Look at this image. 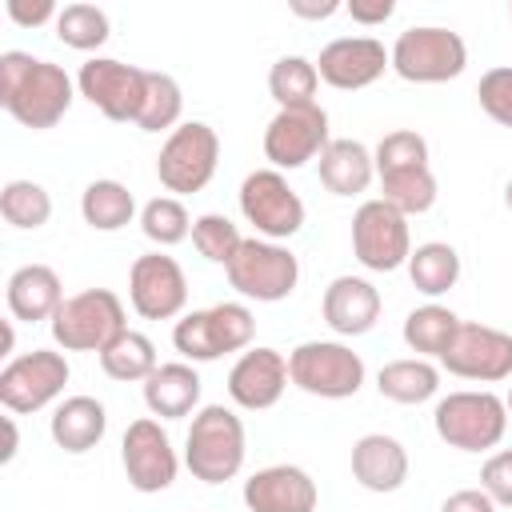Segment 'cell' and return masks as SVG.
I'll return each mask as SVG.
<instances>
[{
    "label": "cell",
    "instance_id": "cell-17",
    "mask_svg": "<svg viewBox=\"0 0 512 512\" xmlns=\"http://www.w3.org/2000/svg\"><path fill=\"white\" fill-rule=\"evenodd\" d=\"M120 464L136 492H164L172 488L180 472V456L172 448V436L160 428L156 416H140L124 428L120 440Z\"/></svg>",
    "mask_w": 512,
    "mask_h": 512
},
{
    "label": "cell",
    "instance_id": "cell-45",
    "mask_svg": "<svg viewBox=\"0 0 512 512\" xmlns=\"http://www.w3.org/2000/svg\"><path fill=\"white\" fill-rule=\"evenodd\" d=\"M344 4H336V0H324V4H304V0H292V16H300V20H328V16H336Z\"/></svg>",
    "mask_w": 512,
    "mask_h": 512
},
{
    "label": "cell",
    "instance_id": "cell-6",
    "mask_svg": "<svg viewBox=\"0 0 512 512\" xmlns=\"http://www.w3.org/2000/svg\"><path fill=\"white\" fill-rule=\"evenodd\" d=\"M56 348L64 352H104L124 328V304L112 288H84L76 296H64V304L56 308V316L48 320Z\"/></svg>",
    "mask_w": 512,
    "mask_h": 512
},
{
    "label": "cell",
    "instance_id": "cell-16",
    "mask_svg": "<svg viewBox=\"0 0 512 512\" xmlns=\"http://www.w3.org/2000/svg\"><path fill=\"white\" fill-rule=\"evenodd\" d=\"M128 304L144 320H176L188 304V276L168 252H144L128 268Z\"/></svg>",
    "mask_w": 512,
    "mask_h": 512
},
{
    "label": "cell",
    "instance_id": "cell-22",
    "mask_svg": "<svg viewBox=\"0 0 512 512\" xmlns=\"http://www.w3.org/2000/svg\"><path fill=\"white\" fill-rule=\"evenodd\" d=\"M352 480L364 492H396L408 480V452L396 436L368 432L352 444Z\"/></svg>",
    "mask_w": 512,
    "mask_h": 512
},
{
    "label": "cell",
    "instance_id": "cell-30",
    "mask_svg": "<svg viewBox=\"0 0 512 512\" xmlns=\"http://www.w3.org/2000/svg\"><path fill=\"white\" fill-rule=\"evenodd\" d=\"M80 216L96 232H120L136 216V196L120 180H92L80 192Z\"/></svg>",
    "mask_w": 512,
    "mask_h": 512
},
{
    "label": "cell",
    "instance_id": "cell-33",
    "mask_svg": "<svg viewBox=\"0 0 512 512\" xmlns=\"http://www.w3.org/2000/svg\"><path fill=\"white\" fill-rule=\"evenodd\" d=\"M180 112H184V92H180V84H176L168 72H148L144 104H140L136 128H140V132H172V128L184 124Z\"/></svg>",
    "mask_w": 512,
    "mask_h": 512
},
{
    "label": "cell",
    "instance_id": "cell-36",
    "mask_svg": "<svg viewBox=\"0 0 512 512\" xmlns=\"http://www.w3.org/2000/svg\"><path fill=\"white\" fill-rule=\"evenodd\" d=\"M380 200H388L404 216L428 212L436 204V176H432V168H408V172L380 176Z\"/></svg>",
    "mask_w": 512,
    "mask_h": 512
},
{
    "label": "cell",
    "instance_id": "cell-9",
    "mask_svg": "<svg viewBox=\"0 0 512 512\" xmlns=\"http://www.w3.org/2000/svg\"><path fill=\"white\" fill-rule=\"evenodd\" d=\"M216 164H220V136H216V128L204 124V120H184L160 144L156 176L180 200V196H196L200 188H208V180L216 176Z\"/></svg>",
    "mask_w": 512,
    "mask_h": 512
},
{
    "label": "cell",
    "instance_id": "cell-28",
    "mask_svg": "<svg viewBox=\"0 0 512 512\" xmlns=\"http://www.w3.org/2000/svg\"><path fill=\"white\" fill-rule=\"evenodd\" d=\"M456 328H460V316H456L452 308L428 300V304H420V308H412V312L404 316L400 336H404V344H408L416 356H424V360H440V356L448 352Z\"/></svg>",
    "mask_w": 512,
    "mask_h": 512
},
{
    "label": "cell",
    "instance_id": "cell-13",
    "mask_svg": "<svg viewBox=\"0 0 512 512\" xmlns=\"http://www.w3.org/2000/svg\"><path fill=\"white\" fill-rule=\"evenodd\" d=\"M144 84H148V68L124 64L112 56H88L76 72V92L116 124H128V120L136 124L144 104Z\"/></svg>",
    "mask_w": 512,
    "mask_h": 512
},
{
    "label": "cell",
    "instance_id": "cell-50",
    "mask_svg": "<svg viewBox=\"0 0 512 512\" xmlns=\"http://www.w3.org/2000/svg\"><path fill=\"white\" fill-rule=\"evenodd\" d=\"M508 16H512V8H508Z\"/></svg>",
    "mask_w": 512,
    "mask_h": 512
},
{
    "label": "cell",
    "instance_id": "cell-31",
    "mask_svg": "<svg viewBox=\"0 0 512 512\" xmlns=\"http://www.w3.org/2000/svg\"><path fill=\"white\" fill-rule=\"evenodd\" d=\"M100 368H104V376H112V380H120V384H144L156 368H160V360H156V344L144 336V332H136V328H124L104 352H100Z\"/></svg>",
    "mask_w": 512,
    "mask_h": 512
},
{
    "label": "cell",
    "instance_id": "cell-26",
    "mask_svg": "<svg viewBox=\"0 0 512 512\" xmlns=\"http://www.w3.org/2000/svg\"><path fill=\"white\" fill-rule=\"evenodd\" d=\"M48 432H52V444L80 456L88 448H96L108 432V412L96 396H68L56 404L52 420H48Z\"/></svg>",
    "mask_w": 512,
    "mask_h": 512
},
{
    "label": "cell",
    "instance_id": "cell-19",
    "mask_svg": "<svg viewBox=\"0 0 512 512\" xmlns=\"http://www.w3.org/2000/svg\"><path fill=\"white\" fill-rule=\"evenodd\" d=\"M392 68L388 60V48L376 40V36H336L320 48L316 56V72L328 88H340V92H356V88H368L376 84L384 72Z\"/></svg>",
    "mask_w": 512,
    "mask_h": 512
},
{
    "label": "cell",
    "instance_id": "cell-21",
    "mask_svg": "<svg viewBox=\"0 0 512 512\" xmlns=\"http://www.w3.org/2000/svg\"><path fill=\"white\" fill-rule=\"evenodd\" d=\"M320 312H324V324L336 332V336H364L376 328L380 320V292L372 280L364 276H336L328 288H324V300H320Z\"/></svg>",
    "mask_w": 512,
    "mask_h": 512
},
{
    "label": "cell",
    "instance_id": "cell-29",
    "mask_svg": "<svg viewBox=\"0 0 512 512\" xmlns=\"http://www.w3.org/2000/svg\"><path fill=\"white\" fill-rule=\"evenodd\" d=\"M404 268H408L412 288L436 300V296L456 288V280H460V252L452 244H444V240H428V244L412 248Z\"/></svg>",
    "mask_w": 512,
    "mask_h": 512
},
{
    "label": "cell",
    "instance_id": "cell-12",
    "mask_svg": "<svg viewBox=\"0 0 512 512\" xmlns=\"http://www.w3.org/2000/svg\"><path fill=\"white\" fill-rule=\"evenodd\" d=\"M352 252L368 272H396L412 256L408 216L396 212L388 200L372 196L352 216Z\"/></svg>",
    "mask_w": 512,
    "mask_h": 512
},
{
    "label": "cell",
    "instance_id": "cell-20",
    "mask_svg": "<svg viewBox=\"0 0 512 512\" xmlns=\"http://www.w3.org/2000/svg\"><path fill=\"white\" fill-rule=\"evenodd\" d=\"M316 480L300 464H268L244 480L248 512H316Z\"/></svg>",
    "mask_w": 512,
    "mask_h": 512
},
{
    "label": "cell",
    "instance_id": "cell-7",
    "mask_svg": "<svg viewBox=\"0 0 512 512\" xmlns=\"http://www.w3.org/2000/svg\"><path fill=\"white\" fill-rule=\"evenodd\" d=\"M288 376L300 392L320 400H348L364 388V356L344 340H304L288 352Z\"/></svg>",
    "mask_w": 512,
    "mask_h": 512
},
{
    "label": "cell",
    "instance_id": "cell-40",
    "mask_svg": "<svg viewBox=\"0 0 512 512\" xmlns=\"http://www.w3.org/2000/svg\"><path fill=\"white\" fill-rule=\"evenodd\" d=\"M476 96H480V108H484L496 124L512 128V64L488 68V72L480 76V84H476Z\"/></svg>",
    "mask_w": 512,
    "mask_h": 512
},
{
    "label": "cell",
    "instance_id": "cell-38",
    "mask_svg": "<svg viewBox=\"0 0 512 512\" xmlns=\"http://www.w3.org/2000/svg\"><path fill=\"white\" fill-rule=\"evenodd\" d=\"M372 160H376V180L408 168H428V140L412 128H396L372 148Z\"/></svg>",
    "mask_w": 512,
    "mask_h": 512
},
{
    "label": "cell",
    "instance_id": "cell-10",
    "mask_svg": "<svg viewBox=\"0 0 512 512\" xmlns=\"http://www.w3.org/2000/svg\"><path fill=\"white\" fill-rule=\"evenodd\" d=\"M240 216L256 228L264 240H292L304 228V200L276 168H256L240 184Z\"/></svg>",
    "mask_w": 512,
    "mask_h": 512
},
{
    "label": "cell",
    "instance_id": "cell-3",
    "mask_svg": "<svg viewBox=\"0 0 512 512\" xmlns=\"http://www.w3.org/2000/svg\"><path fill=\"white\" fill-rule=\"evenodd\" d=\"M432 428L448 448L460 452H488L508 432V404L488 388H460L436 400Z\"/></svg>",
    "mask_w": 512,
    "mask_h": 512
},
{
    "label": "cell",
    "instance_id": "cell-2",
    "mask_svg": "<svg viewBox=\"0 0 512 512\" xmlns=\"http://www.w3.org/2000/svg\"><path fill=\"white\" fill-rule=\"evenodd\" d=\"M248 436L244 420L228 404H204L192 412L188 436H184V464L204 484H224L244 468Z\"/></svg>",
    "mask_w": 512,
    "mask_h": 512
},
{
    "label": "cell",
    "instance_id": "cell-1",
    "mask_svg": "<svg viewBox=\"0 0 512 512\" xmlns=\"http://www.w3.org/2000/svg\"><path fill=\"white\" fill-rule=\"evenodd\" d=\"M72 100H76V80L60 64L36 60L28 52L0 56V104L16 124L44 132L64 120Z\"/></svg>",
    "mask_w": 512,
    "mask_h": 512
},
{
    "label": "cell",
    "instance_id": "cell-14",
    "mask_svg": "<svg viewBox=\"0 0 512 512\" xmlns=\"http://www.w3.org/2000/svg\"><path fill=\"white\" fill-rule=\"evenodd\" d=\"M440 368L460 380L500 384L512 376V332H500V328L476 324V320H460L448 352L440 356Z\"/></svg>",
    "mask_w": 512,
    "mask_h": 512
},
{
    "label": "cell",
    "instance_id": "cell-24",
    "mask_svg": "<svg viewBox=\"0 0 512 512\" xmlns=\"http://www.w3.org/2000/svg\"><path fill=\"white\" fill-rule=\"evenodd\" d=\"M200 392H204V380L188 360L160 364L144 380V404L160 420H180L188 412H200Z\"/></svg>",
    "mask_w": 512,
    "mask_h": 512
},
{
    "label": "cell",
    "instance_id": "cell-48",
    "mask_svg": "<svg viewBox=\"0 0 512 512\" xmlns=\"http://www.w3.org/2000/svg\"><path fill=\"white\" fill-rule=\"evenodd\" d=\"M504 204H508V208H512V180H508V184H504Z\"/></svg>",
    "mask_w": 512,
    "mask_h": 512
},
{
    "label": "cell",
    "instance_id": "cell-4",
    "mask_svg": "<svg viewBox=\"0 0 512 512\" xmlns=\"http://www.w3.org/2000/svg\"><path fill=\"white\" fill-rule=\"evenodd\" d=\"M256 336V316L240 300H220L212 308L184 312L172 328V344L188 364H208L228 352H248Z\"/></svg>",
    "mask_w": 512,
    "mask_h": 512
},
{
    "label": "cell",
    "instance_id": "cell-25",
    "mask_svg": "<svg viewBox=\"0 0 512 512\" xmlns=\"http://www.w3.org/2000/svg\"><path fill=\"white\" fill-rule=\"evenodd\" d=\"M316 164H320V184L332 196H360L376 180L372 148L352 140V136H332Z\"/></svg>",
    "mask_w": 512,
    "mask_h": 512
},
{
    "label": "cell",
    "instance_id": "cell-8",
    "mask_svg": "<svg viewBox=\"0 0 512 512\" xmlns=\"http://www.w3.org/2000/svg\"><path fill=\"white\" fill-rule=\"evenodd\" d=\"M228 284L256 304H276L288 300L300 284V260L288 244L264 240V236H244L240 252L232 256V264L224 268Z\"/></svg>",
    "mask_w": 512,
    "mask_h": 512
},
{
    "label": "cell",
    "instance_id": "cell-27",
    "mask_svg": "<svg viewBox=\"0 0 512 512\" xmlns=\"http://www.w3.org/2000/svg\"><path fill=\"white\" fill-rule=\"evenodd\" d=\"M376 388L384 400L392 404H424L440 392V368L424 356H404V360H388L376 372Z\"/></svg>",
    "mask_w": 512,
    "mask_h": 512
},
{
    "label": "cell",
    "instance_id": "cell-39",
    "mask_svg": "<svg viewBox=\"0 0 512 512\" xmlns=\"http://www.w3.org/2000/svg\"><path fill=\"white\" fill-rule=\"evenodd\" d=\"M192 244H196V252H200L204 260L228 268L232 256L240 252L244 236H240V228H236L228 216H220V212H204V216L192 220Z\"/></svg>",
    "mask_w": 512,
    "mask_h": 512
},
{
    "label": "cell",
    "instance_id": "cell-11",
    "mask_svg": "<svg viewBox=\"0 0 512 512\" xmlns=\"http://www.w3.org/2000/svg\"><path fill=\"white\" fill-rule=\"evenodd\" d=\"M68 376H72V368H68L64 352H56V348H32L24 356H12L0 368V404L12 416L40 412L64 392Z\"/></svg>",
    "mask_w": 512,
    "mask_h": 512
},
{
    "label": "cell",
    "instance_id": "cell-49",
    "mask_svg": "<svg viewBox=\"0 0 512 512\" xmlns=\"http://www.w3.org/2000/svg\"><path fill=\"white\" fill-rule=\"evenodd\" d=\"M504 404H508V420H512V388H508V396H504Z\"/></svg>",
    "mask_w": 512,
    "mask_h": 512
},
{
    "label": "cell",
    "instance_id": "cell-34",
    "mask_svg": "<svg viewBox=\"0 0 512 512\" xmlns=\"http://www.w3.org/2000/svg\"><path fill=\"white\" fill-rule=\"evenodd\" d=\"M0 216L20 232H36L52 216V196L36 180H8L0 188Z\"/></svg>",
    "mask_w": 512,
    "mask_h": 512
},
{
    "label": "cell",
    "instance_id": "cell-32",
    "mask_svg": "<svg viewBox=\"0 0 512 512\" xmlns=\"http://www.w3.org/2000/svg\"><path fill=\"white\" fill-rule=\"evenodd\" d=\"M316 88H320V72H316V60L308 56H280L268 68V92L280 108L316 104Z\"/></svg>",
    "mask_w": 512,
    "mask_h": 512
},
{
    "label": "cell",
    "instance_id": "cell-5",
    "mask_svg": "<svg viewBox=\"0 0 512 512\" xmlns=\"http://www.w3.org/2000/svg\"><path fill=\"white\" fill-rule=\"evenodd\" d=\"M392 72L408 84H444L468 68V44L444 24H412L388 48Z\"/></svg>",
    "mask_w": 512,
    "mask_h": 512
},
{
    "label": "cell",
    "instance_id": "cell-42",
    "mask_svg": "<svg viewBox=\"0 0 512 512\" xmlns=\"http://www.w3.org/2000/svg\"><path fill=\"white\" fill-rule=\"evenodd\" d=\"M56 16H60V8L52 4V0H36V4H28V0H8V20H16L20 28H40V24H56Z\"/></svg>",
    "mask_w": 512,
    "mask_h": 512
},
{
    "label": "cell",
    "instance_id": "cell-35",
    "mask_svg": "<svg viewBox=\"0 0 512 512\" xmlns=\"http://www.w3.org/2000/svg\"><path fill=\"white\" fill-rule=\"evenodd\" d=\"M52 28H56V40L76 48V52H96L112 36L108 12L96 8V4H64Z\"/></svg>",
    "mask_w": 512,
    "mask_h": 512
},
{
    "label": "cell",
    "instance_id": "cell-46",
    "mask_svg": "<svg viewBox=\"0 0 512 512\" xmlns=\"http://www.w3.org/2000/svg\"><path fill=\"white\" fill-rule=\"evenodd\" d=\"M16 448H20L16 420H12V416H4V452H0V460H4V464H12V460H16Z\"/></svg>",
    "mask_w": 512,
    "mask_h": 512
},
{
    "label": "cell",
    "instance_id": "cell-18",
    "mask_svg": "<svg viewBox=\"0 0 512 512\" xmlns=\"http://www.w3.org/2000/svg\"><path fill=\"white\" fill-rule=\"evenodd\" d=\"M288 384H292L288 356L268 348V344H256V348L240 352L236 364L228 368V400L244 412H264V408L280 404Z\"/></svg>",
    "mask_w": 512,
    "mask_h": 512
},
{
    "label": "cell",
    "instance_id": "cell-23",
    "mask_svg": "<svg viewBox=\"0 0 512 512\" xmlns=\"http://www.w3.org/2000/svg\"><path fill=\"white\" fill-rule=\"evenodd\" d=\"M4 300H8L12 320H24V324L52 320L56 308L64 304V284H60L56 268H48V264H24V268H16L8 276Z\"/></svg>",
    "mask_w": 512,
    "mask_h": 512
},
{
    "label": "cell",
    "instance_id": "cell-44",
    "mask_svg": "<svg viewBox=\"0 0 512 512\" xmlns=\"http://www.w3.org/2000/svg\"><path fill=\"white\" fill-rule=\"evenodd\" d=\"M356 24H364V28H372V24H384V20H392V12H396V4L392 0H352L348 8H344Z\"/></svg>",
    "mask_w": 512,
    "mask_h": 512
},
{
    "label": "cell",
    "instance_id": "cell-41",
    "mask_svg": "<svg viewBox=\"0 0 512 512\" xmlns=\"http://www.w3.org/2000/svg\"><path fill=\"white\" fill-rule=\"evenodd\" d=\"M480 488L496 500V508H512V448H500L484 460Z\"/></svg>",
    "mask_w": 512,
    "mask_h": 512
},
{
    "label": "cell",
    "instance_id": "cell-15",
    "mask_svg": "<svg viewBox=\"0 0 512 512\" xmlns=\"http://www.w3.org/2000/svg\"><path fill=\"white\" fill-rule=\"evenodd\" d=\"M328 112L320 104H304V108H280L268 128H264V160L276 172H292L304 168L308 160H320V152L328 148Z\"/></svg>",
    "mask_w": 512,
    "mask_h": 512
},
{
    "label": "cell",
    "instance_id": "cell-47",
    "mask_svg": "<svg viewBox=\"0 0 512 512\" xmlns=\"http://www.w3.org/2000/svg\"><path fill=\"white\" fill-rule=\"evenodd\" d=\"M12 348H16V332H12V320H4V352H0V356L12 360Z\"/></svg>",
    "mask_w": 512,
    "mask_h": 512
},
{
    "label": "cell",
    "instance_id": "cell-43",
    "mask_svg": "<svg viewBox=\"0 0 512 512\" xmlns=\"http://www.w3.org/2000/svg\"><path fill=\"white\" fill-rule=\"evenodd\" d=\"M440 512H500V508L484 488H460V492L444 496Z\"/></svg>",
    "mask_w": 512,
    "mask_h": 512
},
{
    "label": "cell",
    "instance_id": "cell-37",
    "mask_svg": "<svg viewBox=\"0 0 512 512\" xmlns=\"http://www.w3.org/2000/svg\"><path fill=\"white\" fill-rule=\"evenodd\" d=\"M140 232L152 244L172 248V244H180V240L192 236V216H188L184 200H176V196H152L140 208Z\"/></svg>",
    "mask_w": 512,
    "mask_h": 512
}]
</instances>
